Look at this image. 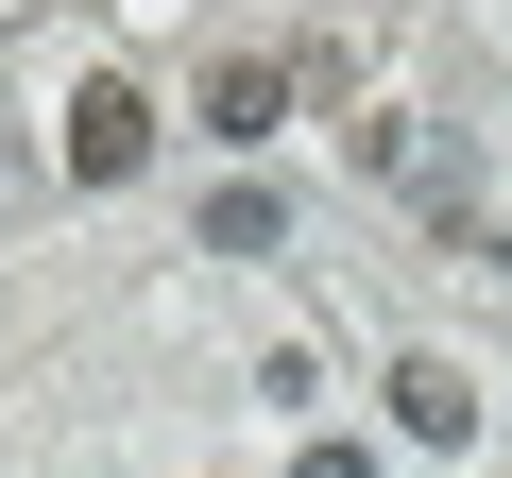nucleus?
Instances as JSON below:
<instances>
[{"label": "nucleus", "instance_id": "obj_1", "mask_svg": "<svg viewBox=\"0 0 512 478\" xmlns=\"http://www.w3.org/2000/svg\"><path fill=\"white\" fill-rule=\"evenodd\" d=\"M137 154H154V103H137L120 69H86V86H69V171H86V188H120Z\"/></svg>", "mask_w": 512, "mask_h": 478}, {"label": "nucleus", "instance_id": "obj_2", "mask_svg": "<svg viewBox=\"0 0 512 478\" xmlns=\"http://www.w3.org/2000/svg\"><path fill=\"white\" fill-rule=\"evenodd\" d=\"M274 120H291V69H274V52H222V69H205V137H222V154H256Z\"/></svg>", "mask_w": 512, "mask_h": 478}, {"label": "nucleus", "instance_id": "obj_3", "mask_svg": "<svg viewBox=\"0 0 512 478\" xmlns=\"http://www.w3.org/2000/svg\"><path fill=\"white\" fill-rule=\"evenodd\" d=\"M393 427H410V444H478V393H461L444 359H410V376H393Z\"/></svg>", "mask_w": 512, "mask_h": 478}, {"label": "nucleus", "instance_id": "obj_4", "mask_svg": "<svg viewBox=\"0 0 512 478\" xmlns=\"http://www.w3.org/2000/svg\"><path fill=\"white\" fill-rule=\"evenodd\" d=\"M205 257H274V188H222L205 205Z\"/></svg>", "mask_w": 512, "mask_h": 478}]
</instances>
